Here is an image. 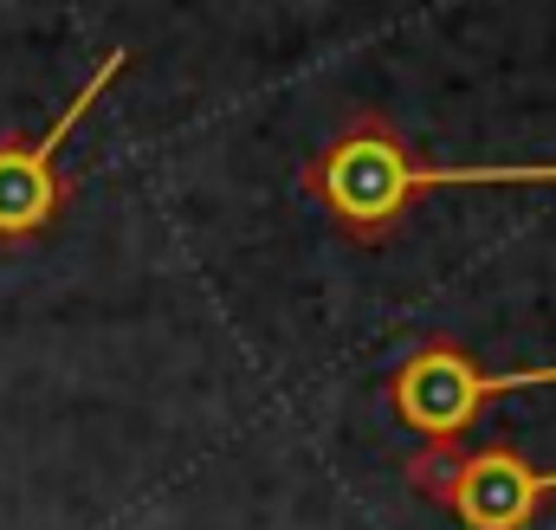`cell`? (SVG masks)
Listing matches in <instances>:
<instances>
[{"mask_svg": "<svg viewBox=\"0 0 556 530\" xmlns=\"http://www.w3.org/2000/svg\"><path fill=\"white\" fill-rule=\"evenodd\" d=\"M311 201L363 247H382L440 188H556V162H466L427 168L382 111H350L343 130L304 162Z\"/></svg>", "mask_w": 556, "mask_h": 530, "instance_id": "cell-1", "label": "cell"}, {"mask_svg": "<svg viewBox=\"0 0 556 530\" xmlns=\"http://www.w3.org/2000/svg\"><path fill=\"white\" fill-rule=\"evenodd\" d=\"M408 485L420 499L446 505L466 530H531V518L556 499V472H538L511 446H459L427 440L408 459Z\"/></svg>", "mask_w": 556, "mask_h": 530, "instance_id": "cell-2", "label": "cell"}, {"mask_svg": "<svg viewBox=\"0 0 556 530\" xmlns=\"http://www.w3.org/2000/svg\"><path fill=\"white\" fill-rule=\"evenodd\" d=\"M130 72V46H111L91 78L72 91V104L46 124L39 136H7L0 142V247H26V240H46L59 207H65V175H59V149L72 142V130L98 111V98Z\"/></svg>", "mask_w": 556, "mask_h": 530, "instance_id": "cell-3", "label": "cell"}, {"mask_svg": "<svg viewBox=\"0 0 556 530\" xmlns=\"http://www.w3.org/2000/svg\"><path fill=\"white\" fill-rule=\"evenodd\" d=\"M556 382V363L551 369H505V376H485L472 369V356L453 343V337H427L415 356L389 376V407L402 427H415L427 440H459L479 407L511 389H551Z\"/></svg>", "mask_w": 556, "mask_h": 530, "instance_id": "cell-4", "label": "cell"}]
</instances>
